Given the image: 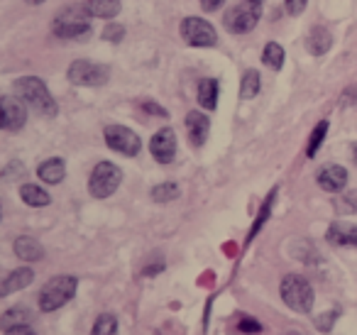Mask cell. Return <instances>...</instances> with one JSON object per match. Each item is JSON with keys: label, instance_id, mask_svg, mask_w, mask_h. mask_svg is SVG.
<instances>
[{"label": "cell", "instance_id": "cell-37", "mask_svg": "<svg viewBox=\"0 0 357 335\" xmlns=\"http://www.w3.org/2000/svg\"><path fill=\"white\" fill-rule=\"evenodd\" d=\"M352 159H355V164H357V144H352Z\"/></svg>", "mask_w": 357, "mask_h": 335}, {"label": "cell", "instance_id": "cell-1", "mask_svg": "<svg viewBox=\"0 0 357 335\" xmlns=\"http://www.w3.org/2000/svg\"><path fill=\"white\" fill-rule=\"evenodd\" d=\"M13 89H15V94L22 100H27L37 113L47 115V118H54L56 110H59L56 108V100L52 98L50 89H47V84L42 79H37V76H22V79H17L13 84Z\"/></svg>", "mask_w": 357, "mask_h": 335}, {"label": "cell", "instance_id": "cell-7", "mask_svg": "<svg viewBox=\"0 0 357 335\" xmlns=\"http://www.w3.org/2000/svg\"><path fill=\"white\" fill-rule=\"evenodd\" d=\"M178 32H181L186 45L191 47H215V42H218L215 27L204 17H184Z\"/></svg>", "mask_w": 357, "mask_h": 335}, {"label": "cell", "instance_id": "cell-10", "mask_svg": "<svg viewBox=\"0 0 357 335\" xmlns=\"http://www.w3.org/2000/svg\"><path fill=\"white\" fill-rule=\"evenodd\" d=\"M27 123V108L22 105L20 96H3L0 98V125L8 133H17Z\"/></svg>", "mask_w": 357, "mask_h": 335}, {"label": "cell", "instance_id": "cell-38", "mask_svg": "<svg viewBox=\"0 0 357 335\" xmlns=\"http://www.w3.org/2000/svg\"><path fill=\"white\" fill-rule=\"evenodd\" d=\"M30 6H40V3H45V0H27Z\"/></svg>", "mask_w": 357, "mask_h": 335}, {"label": "cell", "instance_id": "cell-19", "mask_svg": "<svg viewBox=\"0 0 357 335\" xmlns=\"http://www.w3.org/2000/svg\"><path fill=\"white\" fill-rule=\"evenodd\" d=\"M306 47H308V52L316 57L326 54V52L333 47V35L326 30V27H316V30H311V35H308Z\"/></svg>", "mask_w": 357, "mask_h": 335}, {"label": "cell", "instance_id": "cell-23", "mask_svg": "<svg viewBox=\"0 0 357 335\" xmlns=\"http://www.w3.org/2000/svg\"><path fill=\"white\" fill-rule=\"evenodd\" d=\"M30 323V313H27L25 308H20V306H15V308L6 311V313L0 315V325L3 328H13V325H27Z\"/></svg>", "mask_w": 357, "mask_h": 335}, {"label": "cell", "instance_id": "cell-9", "mask_svg": "<svg viewBox=\"0 0 357 335\" xmlns=\"http://www.w3.org/2000/svg\"><path fill=\"white\" fill-rule=\"evenodd\" d=\"M105 144L110 149H115V152L125 154V157H135L139 152V147H142L137 135L130 128H125V125H108L105 128Z\"/></svg>", "mask_w": 357, "mask_h": 335}, {"label": "cell", "instance_id": "cell-39", "mask_svg": "<svg viewBox=\"0 0 357 335\" xmlns=\"http://www.w3.org/2000/svg\"><path fill=\"white\" fill-rule=\"evenodd\" d=\"M252 3H257V6H262V3H264V0H252Z\"/></svg>", "mask_w": 357, "mask_h": 335}, {"label": "cell", "instance_id": "cell-30", "mask_svg": "<svg viewBox=\"0 0 357 335\" xmlns=\"http://www.w3.org/2000/svg\"><path fill=\"white\" fill-rule=\"evenodd\" d=\"M337 211L340 213H357V191H347L337 198Z\"/></svg>", "mask_w": 357, "mask_h": 335}, {"label": "cell", "instance_id": "cell-5", "mask_svg": "<svg viewBox=\"0 0 357 335\" xmlns=\"http://www.w3.org/2000/svg\"><path fill=\"white\" fill-rule=\"evenodd\" d=\"M120 181H123V172L115 167L113 162H100L93 167L89 179V191L93 198H108L118 191Z\"/></svg>", "mask_w": 357, "mask_h": 335}, {"label": "cell", "instance_id": "cell-33", "mask_svg": "<svg viewBox=\"0 0 357 335\" xmlns=\"http://www.w3.org/2000/svg\"><path fill=\"white\" fill-rule=\"evenodd\" d=\"M306 3H308V0H287L284 6H287L289 15H301V13L306 10Z\"/></svg>", "mask_w": 357, "mask_h": 335}, {"label": "cell", "instance_id": "cell-24", "mask_svg": "<svg viewBox=\"0 0 357 335\" xmlns=\"http://www.w3.org/2000/svg\"><path fill=\"white\" fill-rule=\"evenodd\" d=\"M91 335H118V318L110 313H103L96 318L93 323V330H91Z\"/></svg>", "mask_w": 357, "mask_h": 335}, {"label": "cell", "instance_id": "cell-20", "mask_svg": "<svg viewBox=\"0 0 357 335\" xmlns=\"http://www.w3.org/2000/svg\"><path fill=\"white\" fill-rule=\"evenodd\" d=\"M20 198L32 208H45V206H50V201H52L50 193H47L45 188L35 186V184H22V186H20Z\"/></svg>", "mask_w": 357, "mask_h": 335}, {"label": "cell", "instance_id": "cell-11", "mask_svg": "<svg viewBox=\"0 0 357 335\" xmlns=\"http://www.w3.org/2000/svg\"><path fill=\"white\" fill-rule=\"evenodd\" d=\"M149 152L159 164H172L176 157V135L172 128H162L149 142Z\"/></svg>", "mask_w": 357, "mask_h": 335}, {"label": "cell", "instance_id": "cell-16", "mask_svg": "<svg viewBox=\"0 0 357 335\" xmlns=\"http://www.w3.org/2000/svg\"><path fill=\"white\" fill-rule=\"evenodd\" d=\"M84 10L91 17H100V20H113L120 13V0H86Z\"/></svg>", "mask_w": 357, "mask_h": 335}, {"label": "cell", "instance_id": "cell-22", "mask_svg": "<svg viewBox=\"0 0 357 335\" xmlns=\"http://www.w3.org/2000/svg\"><path fill=\"white\" fill-rule=\"evenodd\" d=\"M262 61H264V66H269L272 71L282 69V66H284V50H282V45H277V42H269V45L264 47Z\"/></svg>", "mask_w": 357, "mask_h": 335}, {"label": "cell", "instance_id": "cell-27", "mask_svg": "<svg viewBox=\"0 0 357 335\" xmlns=\"http://www.w3.org/2000/svg\"><path fill=\"white\" fill-rule=\"evenodd\" d=\"M326 133H328V120H321V123L313 128V135L311 140H308V147H306V157H316L318 154V147H321V142L326 140Z\"/></svg>", "mask_w": 357, "mask_h": 335}, {"label": "cell", "instance_id": "cell-6", "mask_svg": "<svg viewBox=\"0 0 357 335\" xmlns=\"http://www.w3.org/2000/svg\"><path fill=\"white\" fill-rule=\"evenodd\" d=\"M259 15H262V6L248 0V3H240V6L230 8L225 13V27L235 35H245V32L255 30L259 22Z\"/></svg>", "mask_w": 357, "mask_h": 335}, {"label": "cell", "instance_id": "cell-32", "mask_svg": "<svg viewBox=\"0 0 357 335\" xmlns=\"http://www.w3.org/2000/svg\"><path fill=\"white\" fill-rule=\"evenodd\" d=\"M125 37V27L123 25H108L103 30V40L108 42H120Z\"/></svg>", "mask_w": 357, "mask_h": 335}, {"label": "cell", "instance_id": "cell-28", "mask_svg": "<svg viewBox=\"0 0 357 335\" xmlns=\"http://www.w3.org/2000/svg\"><path fill=\"white\" fill-rule=\"evenodd\" d=\"M174 198H178V186H176V184L167 181V184H159V186L152 188V201L169 203V201H174Z\"/></svg>", "mask_w": 357, "mask_h": 335}, {"label": "cell", "instance_id": "cell-15", "mask_svg": "<svg viewBox=\"0 0 357 335\" xmlns=\"http://www.w3.org/2000/svg\"><path fill=\"white\" fill-rule=\"evenodd\" d=\"M32 279H35V271H32L30 267H20V269L10 271V274L6 276V281H3V289H0V296H10L13 291L25 289V286H30V284H32Z\"/></svg>", "mask_w": 357, "mask_h": 335}, {"label": "cell", "instance_id": "cell-25", "mask_svg": "<svg viewBox=\"0 0 357 335\" xmlns=\"http://www.w3.org/2000/svg\"><path fill=\"white\" fill-rule=\"evenodd\" d=\"M259 94V74L255 69H248L243 74V86H240V96L243 98H255Z\"/></svg>", "mask_w": 357, "mask_h": 335}, {"label": "cell", "instance_id": "cell-4", "mask_svg": "<svg viewBox=\"0 0 357 335\" xmlns=\"http://www.w3.org/2000/svg\"><path fill=\"white\" fill-rule=\"evenodd\" d=\"M52 30L61 40H79V37H86L91 32V15L84 10V6L69 8V10H64L56 17Z\"/></svg>", "mask_w": 357, "mask_h": 335}, {"label": "cell", "instance_id": "cell-14", "mask_svg": "<svg viewBox=\"0 0 357 335\" xmlns=\"http://www.w3.org/2000/svg\"><path fill=\"white\" fill-rule=\"evenodd\" d=\"M326 240L335 247H357V225L347 223H333L326 232Z\"/></svg>", "mask_w": 357, "mask_h": 335}, {"label": "cell", "instance_id": "cell-18", "mask_svg": "<svg viewBox=\"0 0 357 335\" xmlns=\"http://www.w3.org/2000/svg\"><path fill=\"white\" fill-rule=\"evenodd\" d=\"M15 255L20 257V260H25V262H37V260H42L45 250H42V245L35 240V237L22 235V237H17V240H15Z\"/></svg>", "mask_w": 357, "mask_h": 335}, {"label": "cell", "instance_id": "cell-13", "mask_svg": "<svg viewBox=\"0 0 357 335\" xmlns=\"http://www.w3.org/2000/svg\"><path fill=\"white\" fill-rule=\"evenodd\" d=\"M186 130H189V140L194 147H201V144L208 140L211 133V120L206 113H199V110H191L186 115Z\"/></svg>", "mask_w": 357, "mask_h": 335}, {"label": "cell", "instance_id": "cell-12", "mask_svg": "<svg viewBox=\"0 0 357 335\" xmlns=\"http://www.w3.org/2000/svg\"><path fill=\"white\" fill-rule=\"evenodd\" d=\"M318 186L328 193H340L347 186V172L340 164H328L318 172Z\"/></svg>", "mask_w": 357, "mask_h": 335}, {"label": "cell", "instance_id": "cell-17", "mask_svg": "<svg viewBox=\"0 0 357 335\" xmlns=\"http://www.w3.org/2000/svg\"><path fill=\"white\" fill-rule=\"evenodd\" d=\"M64 174H66V164H64V159H59V157L47 159V162H42L40 167H37V177L45 184L64 181Z\"/></svg>", "mask_w": 357, "mask_h": 335}, {"label": "cell", "instance_id": "cell-26", "mask_svg": "<svg viewBox=\"0 0 357 335\" xmlns=\"http://www.w3.org/2000/svg\"><path fill=\"white\" fill-rule=\"evenodd\" d=\"M235 333L240 335H257L262 333V323L257 318H250V315H235Z\"/></svg>", "mask_w": 357, "mask_h": 335}, {"label": "cell", "instance_id": "cell-34", "mask_svg": "<svg viewBox=\"0 0 357 335\" xmlns=\"http://www.w3.org/2000/svg\"><path fill=\"white\" fill-rule=\"evenodd\" d=\"M139 108L142 110H147L149 115H159V118H167V110L162 108V105H157V103H149V100H144V103H139Z\"/></svg>", "mask_w": 357, "mask_h": 335}, {"label": "cell", "instance_id": "cell-21", "mask_svg": "<svg viewBox=\"0 0 357 335\" xmlns=\"http://www.w3.org/2000/svg\"><path fill=\"white\" fill-rule=\"evenodd\" d=\"M199 103L206 110L218 108V81L215 79H204L199 84Z\"/></svg>", "mask_w": 357, "mask_h": 335}, {"label": "cell", "instance_id": "cell-36", "mask_svg": "<svg viewBox=\"0 0 357 335\" xmlns=\"http://www.w3.org/2000/svg\"><path fill=\"white\" fill-rule=\"evenodd\" d=\"M199 3H201V8H204L206 13H215L220 6H223L225 0H199Z\"/></svg>", "mask_w": 357, "mask_h": 335}, {"label": "cell", "instance_id": "cell-8", "mask_svg": "<svg viewBox=\"0 0 357 335\" xmlns=\"http://www.w3.org/2000/svg\"><path fill=\"white\" fill-rule=\"evenodd\" d=\"M69 81L74 86H103L108 81V66L103 64H93V61L79 59L69 66Z\"/></svg>", "mask_w": 357, "mask_h": 335}, {"label": "cell", "instance_id": "cell-35", "mask_svg": "<svg viewBox=\"0 0 357 335\" xmlns=\"http://www.w3.org/2000/svg\"><path fill=\"white\" fill-rule=\"evenodd\" d=\"M3 335H35V330L30 325H13V328H6Z\"/></svg>", "mask_w": 357, "mask_h": 335}, {"label": "cell", "instance_id": "cell-31", "mask_svg": "<svg viewBox=\"0 0 357 335\" xmlns=\"http://www.w3.org/2000/svg\"><path fill=\"white\" fill-rule=\"evenodd\" d=\"M335 318H337V311H328V313L318 315V318H316L318 330H323V333H328V330L333 328V323H335Z\"/></svg>", "mask_w": 357, "mask_h": 335}, {"label": "cell", "instance_id": "cell-3", "mask_svg": "<svg viewBox=\"0 0 357 335\" xmlns=\"http://www.w3.org/2000/svg\"><path fill=\"white\" fill-rule=\"evenodd\" d=\"M76 289H79V281L76 276L69 274H59L54 279H50L45 284V289L40 291V308L52 313V311L61 308L64 304H69L76 296Z\"/></svg>", "mask_w": 357, "mask_h": 335}, {"label": "cell", "instance_id": "cell-2", "mask_svg": "<svg viewBox=\"0 0 357 335\" xmlns=\"http://www.w3.org/2000/svg\"><path fill=\"white\" fill-rule=\"evenodd\" d=\"M282 299L289 308L298 311V313H308L313 308V301H316V294H313V286L308 284L306 276L301 274H287L282 279Z\"/></svg>", "mask_w": 357, "mask_h": 335}, {"label": "cell", "instance_id": "cell-29", "mask_svg": "<svg viewBox=\"0 0 357 335\" xmlns=\"http://www.w3.org/2000/svg\"><path fill=\"white\" fill-rule=\"evenodd\" d=\"M274 198H277V191L274 193H269V198L264 201V206H262V213H259V218L255 221V225H252V230H250V235H248V240H252L255 235L259 232V228H262V223L269 218V208H272V203H274Z\"/></svg>", "mask_w": 357, "mask_h": 335}]
</instances>
